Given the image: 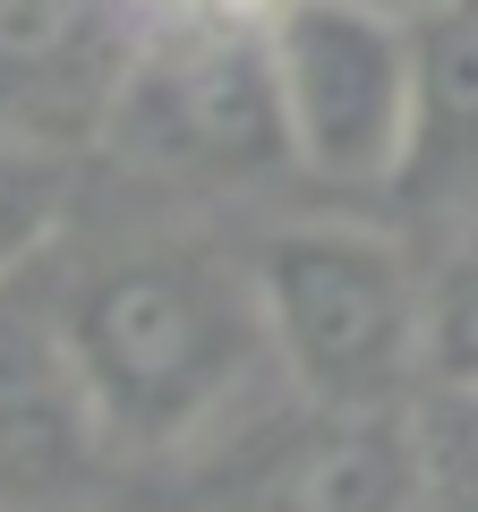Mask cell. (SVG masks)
Returning <instances> with one entry per match:
<instances>
[{
	"label": "cell",
	"instance_id": "cell-1",
	"mask_svg": "<svg viewBox=\"0 0 478 512\" xmlns=\"http://www.w3.org/2000/svg\"><path fill=\"white\" fill-rule=\"evenodd\" d=\"M60 350H69L103 436L129 444V453L197 444L205 427L231 419L239 384L274 367L257 274H239L188 239L94 265L69 291Z\"/></svg>",
	"mask_w": 478,
	"mask_h": 512
},
{
	"label": "cell",
	"instance_id": "cell-2",
	"mask_svg": "<svg viewBox=\"0 0 478 512\" xmlns=\"http://www.w3.org/2000/svg\"><path fill=\"white\" fill-rule=\"evenodd\" d=\"M257 308L274 376L308 402L410 410L427 384V282L350 222H299L257 248Z\"/></svg>",
	"mask_w": 478,
	"mask_h": 512
},
{
	"label": "cell",
	"instance_id": "cell-3",
	"mask_svg": "<svg viewBox=\"0 0 478 512\" xmlns=\"http://www.w3.org/2000/svg\"><path fill=\"white\" fill-rule=\"evenodd\" d=\"M291 163L333 188H393L419 128V18L359 0H274L265 18Z\"/></svg>",
	"mask_w": 478,
	"mask_h": 512
},
{
	"label": "cell",
	"instance_id": "cell-4",
	"mask_svg": "<svg viewBox=\"0 0 478 512\" xmlns=\"http://www.w3.org/2000/svg\"><path fill=\"white\" fill-rule=\"evenodd\" d=\"M120 146L146 154L188 180H231V171L291 163L274 103V60H265V26L231 18H146L120 103H111Z\"/></svg>",
	"mask_w": 478,
	"mask_h": 512
},
{
	"label": "cell",
	"instance_id": "cell-5",
	"mask_svg": "<svg viewBox=\"0 0 478 512\" xmlns=\"http://www.w3.org/2000/svg\"><path fill=\"white\" fill-rule=\"evenodd\" d=\"M427 495L410 410H350L291 393L231 427L197 470L205 512H410Z\"/></svg>",
	"mask_w": 478,
	"mask_h": 512
},
{
	"label": "cell",
	"instance_id": "cell-6",
	"mask_svg": "<svg viewBox=\"0 0 478 512\" xmlns=\"http://www.w3.org/2000/svg\"><path fill=\"white\" fill-rule=\"evenodd\" d=\"M137 43V0H0V137L69 146L111 128Z\"/></svg>",
	"mask_w": 478,
	"mask_h": 512
},
{
	"label": "cell",
	"instance_id": "cell-7",
	"mask_svg": "<svg viewBox=\"0 0 478 512\" xmlns=\"http://www.w3.org/2000/svg\"><path fill=\"white\" fill-rule=\"evenodd\" d=\"M111 453L60 333L0 342V512H69Z\"/></svg>",
	"mask_w": 478,
	"mask_h": 512
},
{
	"label": "cell",
	"instance_id": "cell-8",
	"mask_svg": "<svg viewBox=\"0 0 478 512\" xmlns=\"http://www.w3.org/2000/svg\"><path fill=\"white\" fill-rule=\"evenodd\" d=\"M427 205L478 197V9H436L419 18V128H410L402 197Z\"/></svg>",
	"mask_w": 478,
	"mask_h": 512
},
{
	"label": "cell",
	"instance_id": "cell-9",
	"mask_svg": "<svg viewBox=\"0 0 478 512\" xmlns=\"http://www.w3.org/2000/svg\"><path fill=\"white\" fill-rule=\"evenodd\" d=\"M427 495L444 512H478V384H419L410 402Z\"/></svg>",
	"mask_w": 478,
	"mask_h": 512
},
{
	"label": "cell",
	"instance_id": "cell-10",
	"mask_svg": "<svg viewBox=\"0 0 478 512\" xmlns=\"http://www.w3.org/2000/svg\"><path fill=\"white\" fill-rule=\"evenodd\" d=\"M60 205H69V188H60V154L52 146H26V137H0V282L60 231Z\"/></svg>",
	"mask_w": 478,
	"mask_h": 512
},
{
	"label": "cell",
	"instance_id": "cell-11",
	"mask_svg": "<svg viewBox=\"0 0 478 512\" xmlns=\"http://www.w3.org/2000/svg\"><path fill=\"white\" fill-rule=\"evenodd\" d=\"M427 384H478V248L427 274Z\"/></svg>",
	"mask_w": 478,
	"mask_h": 512
},
{
	"label": "cell",
	"instance_id": "cell-12",
	"mask_svg": "<svg viewBox=\"0 0 478 512\" xmlns=\"http://www.w3.org/2000/svg\"><path fill=\"white\" fill-rule=\"evenodd\" d=\"M146 18H231V26H265L274 0H137Z\"/></svg>",
	"mask_w": 478,
	"mask_h": 512
},
{
	"label": "cell",
	"instance_id": "cell-13",
	"mask_svg": "<svg viewBox=\"0 0 478 512\" xmlns=\"http://www.w3.org/2000/svg\"><path fill=\"white\" fill-rule=\"evenodd\" d=\"M359 9H385V18H436V9H453V0H359Z\"/></svg>",
	"mask_w": 478,
	"mask_h": 512
},
{
	"label": "cell",
	"instance_id": "cell-14",
	"mask_svg": "<svg viewBox=\"0 0 478 512\" xmlns=\"http://www.w3.org/2000/svg\"><path fill=\"white\" fill-rule=\"evenodd\" d=\"M461 9H478V0H461Z\"/></svg>",
	"mask_w": 478,
	"mask_h": 512
}]
</instances>
